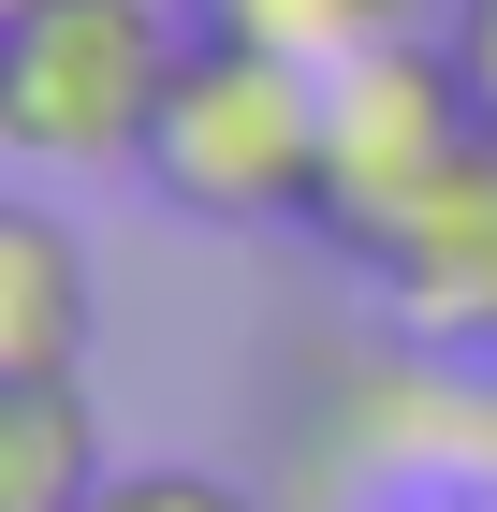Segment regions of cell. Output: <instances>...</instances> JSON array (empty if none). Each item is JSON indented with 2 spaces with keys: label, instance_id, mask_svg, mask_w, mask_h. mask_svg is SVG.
Here are the masks:
<instances>
[{
  "label": "cell",
  "instance_id": "obj_3",
  "mask_svg": "<svg viewBox=\"0 0 497 512\" xmlns=\"http://www.w3.org/2000/svg\"><path fill=\"white\" fill-rule=\"evenodd\" d=\"M468 161H483V103H468L454 44L439 30L366 44V59L337 74V118H322V220H307V235H337L351 264L381 278Z\"/></svg>",
  "mask_w": 497,
  "mask_h": 512
},
{
  "label": "cell",
  "instance_id": "obj_1",
  "mask_svg": "<svg viewBox=\"0 0 497 512\" xmlns=\"http://www.w3.org/2000/svg\"><path fill=\"white\" fill-rule=\"evenodd\" d=\"M322 118H337V74H307L278 44L191 30L176 103H161V132H147V191L176 205V220H220V235L322 220Z\"/></svg>",
  "mask_w": 497,
  "mask_h": 512
},
{
  "label": "cell",
  "instance_id": "obj_8",
  "mask_svg": "<svg viewBox=\"0 0 497 512\" xmlns=\"http://www.w3.org/2000/svg\"><path fill=\"white\" fill-rule=\"evenodd\" d=\"M88 512H249V498H234L220 469H117Z\"/></svg>",
  "mask_w": 497,
  "mask_h": 512
},
{
  "label": "cell",
  "instance_id": "obj_9",
  "mask_svg": "<svg viewBox=\"0 0 497 512\" xmlns=\"http://www.w3.org/2000/svg\"><path fill=\"white\" fill-rule=\"evenodd\" d=\"M439 44H454L468 103H483V132H497V0H439Z\"/></svg>",
  "mask_w": 497,
  "mask_h": 512
},
{
  "label": "cell",
  "instance_id": "obj_11",
  "mask_svg": "<svg viewBox=\"0 0 497 512\" xmlns=\"http://www.w3.org/2000/svg\"><path fill=\"white\" fill-rule=\"evenodd\" d=\"M0 15H15V0H0Z\"/></svg>",
  "mask_w": 497,
  "mask_h": 512
},
{
  "label": "cell",
  "instance_id": "obj_10",
  "mask_svg": "<svg viewBox=\"0 0 497 512\" xmlns=\"http://www.w3.org/2000/svg\"><path fill=\"white\" fill-rule=\"evenodd\" d=\"M410 512H497V498H410Z\"/></svg>",
  "mask_w": 497,
  "mask_h": 512
},
{
  "label": "cell",
  "instance_id": "obj_4",
  "mask_svg": "<svg viewBox=\"0 0 497 512\" xmlns=\"http://www.w3.org/2000/svg\"><path fill=\"white\" fill-rule=\"evenodd\" d=\"M381 308L410 322L424 352H454V366L483 352L497 366V132H483V161H468L454 191L424 205V235L381 264Z\"/></svg>",
  "mask_w": 497,
  "mask_h": 512
},
{
  "label": "cell",
  "instance_id": "obj_6",
  "mask_svg": "<svg viewBox=\"0 0 497 512\" xmlns=\"http://www.w3.org/2000/svg\"><path fill=\"white\" fill-rule=\"evenodd\" d=\"M117 483L88 381H0V512H88Z\"/></svg>",
  "mask_w": 497,
  "mask_h": 512
},
{
  "label": "cell",
  "instance_id": "obj_5",
  "mask_svg": "<svg viewBox=\"0 0 497 512\" xmlns=\"http://www.w3.org/2000/svg\"><path fill=\"white\" fill-rule=\"evenodd\" d=\"M103 293H88V235L59 205H0V381H88Z\"/></svg>",
  "mask_w": 497,
  "mask_h": 512
},
{
  "label": "cell",
  "instance_id": "obj_2",
  "mask_svg": "<svg viewBox=\"0 0 497 512\" xmlns=\"http://www.w3.org/2000/svg\"><path fill=\"white\" fill-rule=\"evenodd\" d=\"M191 0H15L0 15V147L15 161H132L176 103Z\"/></svg>",
  "mask_w": 497,
  "mask_h": 512
},
{
  "label": "cell",
  "instance_id": "obj_7",
  "mask_svg": "<svg viewBox=\"0 0 497 512\" xmlns=\"http://www.w3.org/2000/svg\"><path fill=\"white\" fill-rule=\"evenodd\" d=\"M191 30H220V44H278V59H307V74H351L366 44L439 30V0H191Z\"/></svg>",
  "mask_w": 497,
  "mask_h": 512
}]
</instances>
